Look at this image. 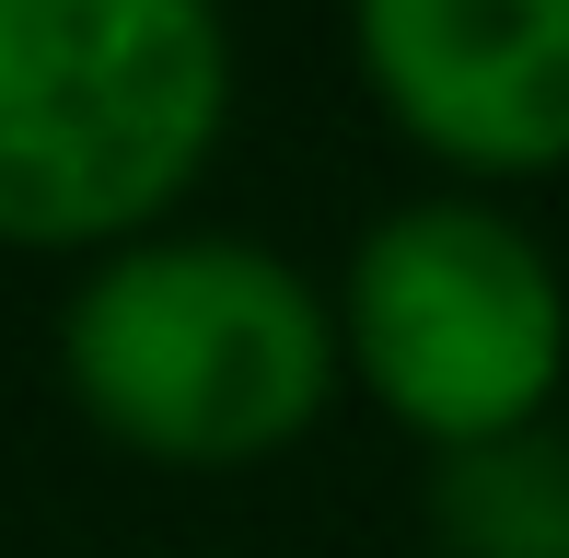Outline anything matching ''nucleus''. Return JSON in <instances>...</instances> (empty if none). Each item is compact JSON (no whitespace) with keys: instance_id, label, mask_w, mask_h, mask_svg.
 Returning a JSON list of instances; mask_svg holds the SVG:
<instances>
[{"instance_id":"7ed1b4c3","label":"nucleus","mask_w":569,"mask_h":558,"mask_svg":"<svg viewBox=\"0 0 569 558\" xmlns=\"http://www.w3.org/2000/svg\"><path fill=\"white\" fill-rule=\"evenodd\" d=\"M338 291V349L349 385L372 396L407 442L465 454L547 430L569 385V279L535 245V221H511L477 187L396 198L383 221H360Z\"/></svg>"},{"instance_id":"39448f33","label":"nucleus","mask_w":569,"mask_h":558,"mask_svg":"<svg viewBox=\"0 0 569 558\" xmlns=\"http://www.w3.org/2000/svg\"><path fill=\"white\" fill-rule=\"evenodd\" d=\"M430 536L442 558H569V442L511 430L430 454Z\"/></svg>"},{"instance_id":"f03ea898","label":"nucleus","mask_w":569,"mask_h":558,"mask_svg":"<svg viewBox=\"0 0 569 558\" xmlns=\"http://www.w3.org/2000/svg\"><path fill=\"white\" fill-rule=\"evenodd\" d=\"M232 140L221 0H0V245L117 257Z\"/></svg>"},{"instance_id":"f257e3e1","label":"nucleus","mask_w":569,"mask_h":558,"mask_svg":"<svg viewBox=\"0 0 569 558\" xmlns=\"http://www.w3.org/2000/svg\"><path fill=\"white\" fill-rule=\"evenodd\" d=\"M338 385V291L256 233L163 221L93 257L59 302V396L93 419V442L163 477L279 466L291 442H315Z\"/></svg>"},{"instance_id":"20e7f679","label":"nucleus","mask_w":569,"mask_h":558,"mask_svg":"<svg viewBox=\"0 0 569 558\" xmlns=\"http://www.w3.org/2000/svg\"><path fill=\"white\" fill-rule=\"evenodd\" d=\"M349 70L477 198L569 163V0H349Z\"/></svg>"}]
</instances>
